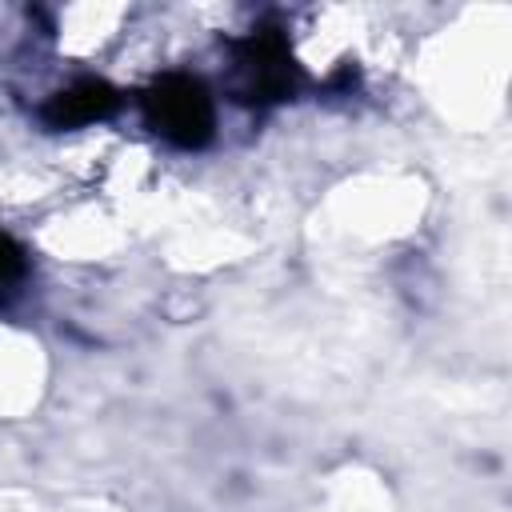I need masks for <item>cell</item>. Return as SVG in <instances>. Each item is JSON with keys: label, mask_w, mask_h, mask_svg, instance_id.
I'll list each match as a JSON object with an SVG mask.
<instances>
[{"label": "cell", "mask_w": 512, "mask_h": 512, "mask_svg": "<svg viewBox=\"0 0 512 512\" xmlns=\"http://www.w3.org/2000/svg\"><path fill=\"white\" fill-rule=\"evenodd\" d=\"M140 108H144L148 128L176 148H204L212 140L216 108H212L208 88L196 76L168 72V76L152 80L140 96Z\"/></svg>", "instance_id": "6da1fadb"}, {"label": "cell", "mask_w": 512, "mask_h": 512, "mask_svg": "<svg viewBox=\"0 0 512 512\" xmlns=\"http://www.w3.org/2000/svg\"><path fill=\"white\" fill-rule=\"evenodd\" d=\"M236 76L248 100H284L296 88V64L276 28H260L236 44Z\"/></svg>", "instance_id": "7a4b0ae2"}, {"label": "cell", "mask_w": 512, "mask_h": 512, "mask_svg": "<svg viewBox=\"0 0 512 512\" xmlns=\"http://www.w3.org/2000/svg\"><path fill=\"white\" fill-rule=\"evenodd\" d=\"M120 104V92L104 80H76L68 88H60L56 96H48L44 104V124L48 128H84V124H96L104 116H112Z\"/></svg>", "instance_id": "3957f363"}, {"label": "cell", "mask_w": 512, "mask_h": 512, "mask_svg": "<svg viewBox=\"0 0 512 512\" xmlns=\"http://www.w3.org/2000/svg\"><path fill=\"white\" fill-rule=\"evenodd\" d=\"M24 280H28V256H24V248L8 232H0V304L12 300Z\"/></svg>", "instance_id": "277c9868"}]
</instances>
